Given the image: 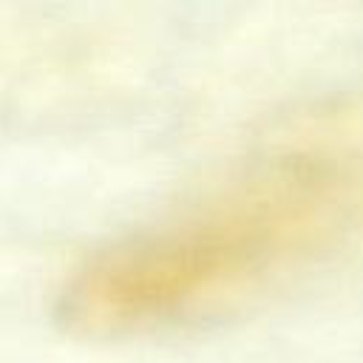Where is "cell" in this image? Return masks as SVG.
Here are the masks:
<instances>
[{
	"instance_id": "1",
	"label": "cell",
	"mask_w": 363,
	"mask_h": 363,
	"mask_svg": "<svg viewBox=\"0 0 363 363\" xmlns=\"http://www.w3.org/2000/svg\"><path fill=\"white\" fill-rule=\"evenodd\" d=\"M363 199L357 133H298L156 227L88 261L68 315L96 332L216 309L315 250Z\"/></svg>"
}]
</instances>
